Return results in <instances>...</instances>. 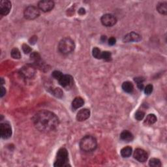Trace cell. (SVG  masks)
Here are the masks:
<instances>
[{
  "label": "cell",
  "mask_w": 167,
  "mask_h": 167,
  "mask_svg": "<svg viewBox=\"0 0 167 167\" xmlns=\"http://www.w3.org/2000/svg\"><path fill=\"white\" fill-rule=\"evenodd\" d=\"M35 127L41 132L53 131L59 125V119L55 114L48 110H41L33 117Z\"/></svg>",
  "instance_id": "1"
},
{
  "label": "cell",
  "mask_w": 167,
  "mask_h": 167,
  "mask_svg": "<svg viewBox=\"0 0 167 167\" xmlns=\"http://www.w3.org/2000/svg\"><path fill=\"white\" fill-rule=\"evenodd\" d=\"M97 146V140L92 136L87 135L82 138L80 142V148L82 151L89 152L96 149Z\"/></svg>",
  "instance_id": "2"
},
{
  "label": "cell",
  "mask_w": 167,
  "mask_h": 167,
  "mask_svg": "<svg viewBox=\"0 0 167 167\" xmlns=\"http://www.w3.org/2000/svg\"><path fill=\"white\" fill-rule=\"evenodd\" d=\"M75 42L69 37L63 38L59 42L58 48L60 52L63 54H68L72 52L75 49Z\"/></svg>",
  "instance_id": "3"
},
{
  "label": "cell",
  "mask_w": 167,
  "mask_h": 167,
  "mask_svg": "<svg viewBox=\"0 0 167 167\" xmlns=\"http://www.w3.org/2000/svg\"><path fill=\"white\" fill-rule=\"evenodd\" d=\"M68 151L65 148L59 150L56 155V158L54 163V166L61 167L68 166Z\"/></svg>",
  "instance_id": "4"
},
{
  "label": "cell",
  "mask_w": 167,
  "mask_h": 167,
  "mask_svg": "<svg viewBox=\"0 0 167 167\" xmlns=\"http://www.w3.org/2000/svg\"><path fill=\"white\" fill-rule=\"evenodd\" d=\"M24 17L26 19L28 20H33L37 18L39 14V9L35 7V6L30 5L27 7L25 10H24Z\"/></svg>",
  "instance_id": "5"
},
{
  "label": "cell",
  "mask_w": 167,
  "mask_h": 167,
  "mask_svg": "<svg viewBox=\"0 0 167 167\" xmlns=\"http://www.w3.org/2000/svg\"><path fill=\"white\" fill-rule=\"evenodd\" d=\"M101 21L103 25L107 27H112L115 25L117 19L114 15L111 14H104L101 18Z\"/></svg>",
  "instance_id": "6"
},
{
  "label": "cell",
  "mask_w": 167,
  "mask_h": 167,
  "mask_svg": "<svg viewBox=\"0 0 167 167\" xmlns=\"http://www.w3.org/2000/svg\"><path fill=\"white\" fill-rule=\"evenodd\" d=\"M0 132H1V138L7 139L10 138L12 135V129L11 125L8 123H1L0 126Z\"/></svg>",
  "instance_id": "7"
},
{
  "label": "cell",
  "mask_w": 167,
  "mask_h": 167,
  "mask_svg": "<svg viewBox=\"0 0 167 167\" xmlns=\"http://www.w3.org/2000/svg\"><path fill=\"white\" fill-rule=\"evenodd\" d=\"M54 7V2L50 0H43L39 2L38 7L43 12L50 11Z\"/></svg>",
  "instance_id": "8"
},
{
  "label": "cell",
  "mask_w": 167,
  "mask_h": 167,
  "mask_svg": "<svg viewBox=\"0 0 167 167\" xmlns=\"http://www.w3.org/2000/svg\"><path fill=\"white\" fill-rule=\"evenodd\" d=\"M133 157L138 161L144 163L146 161V160L148 159V153L145 150L140 149V148H138L134 151Z\"/></svg>",
  "instance_id": "9"
},
{
  "label": "cell",
  "mask_w": 167,
  "mask_h": 167,
  "mask_svg": "<svg viewBox=\"0 0 167 167\" xmlns=\"http://www.w3.org/2000/svg\"><path fill=\"white\" fill-rule=\"evenodd\" d=\"M11 9V3L9 0H2L0 1V14L3 16L7 15Z\"/></svg>",
  "instance_id": "10"
},
{
  "label": "cell",
  "mask_w": 167,
  "mask_h": 167,
  "mask_svg": "<svg viewBox=\"0 0 167 167\" xmlns=\"http://www.w3.org/2000/svg\"><path fill=\"white\" fill-rule=\"evenodd\" d=\"M60 84L63 88L71 87L73 84V77L68 75H63L58 80Z\"/></svg>",
  "instance_id": "11"
},
{
  "label": "cell",
  "mask_w": 167,
  "mask_h": 167,
  "mask_svg": "<svg viewBox=\"0 0 167 167\" xmlns=\"http://www.w3.org/2000/svg\"><path fill=\"white\" fill-rule=\"evenodd\" d=\"M142 37L139 34L135 32H131L123 37V41L124 42H139L141 40Z\"/></svg>",
  "instance_id": "12"
},
{
  "label": "cell",
  "mask_w": 167,
  "mask_h": 167,
  "mask_svg": "<svg viewBox=\"0 0 167 167\" xmlns=\"http://www.w3.org/2000/svg\"><path fill=\"white\" fill-rule=\"evenodd\" d=\"M90 116V111L87 109H84L80 110L79 112L77 113L76 119L78 122H84L89 118Z\"/></svg>",
  "instance_id": "13"
},
{
  "label": "cell",
  "mask_w": 167,
  "mask_h": 167,
  "mask_svg": "<svg viewBox=\"0 0 167 167\" xmlns=\"http://www.w3.org/2000/svg\"><path fill=\"white\" fill-rule=\"evenodd\" d=\"M21 74L24 77L26 78H32V77L35 75V69H33V67H30V66H26L22 67V69L20 71Z\"/></svg>",
  "instance_id": "14"
},
{
  "label": "cell",
  "mask_w": 167,
  "mask_h": 167,
  "mask_svg": "<svg viewBox=\"0 0 167 167\" xmlns=\"http://www.w3.org/2000/svg\"><path fill=\"white\" fill-rule=\"evenodd\" d=\"M120 138L124 141L131 142L133 140V135L131 132L128 131H123L120 135Z\"/></svg>",
  "instance_id": "15"
},
{
  "label": "cell",
  "mask_w": 167,
  "mask_h": 167,
  "mask_svg": "<svg viewBox=\"0 0 167 167\" xmlns=\"http://www.w3.org/2000/svg\"><path fill=\"white\" fill-rule=\"evenodd\" d=\"M84 103V102L83 99L80 97H76L75 99L73 100L72 103V107L74 109H77L82 107Z\"/></svg>",
  "instance_id": "16"
},
{
  "label": "cell",
  "mask_w": 167,
  "mask_h": 167,
  "mask_svg": "<svg viewBox=\"0 0 167 167\" xmlns=\"http://www.w3.org/2000/svg\"><path fill=\"white\" fill-rule=\"evenodd\" d=\"M157 10L159 13L166 15L167 13V4L166 2H161L157 6Z\"/></svg>",
  "instance_id": "17"
},
{
  "label": "cell",
  "mask_w": 167,
  "mask_h": 167,
  "mask_svg": "<svg viewBox=\"0 0 167 167\" xmlns=\"http://www.w3.org/2000/svg\"><path fill=\"white\" fill-rule=\"evenodd\" d=\"M122 89L125 92L132 93L134 89V86L133 84H132L131 82L127 81L123 83Z\"/></svg>",
  "instance_id": "18"
},
{
  "label": "cell",
  "mask_w": 167,
  "mask_h": 167,
  "mask_svg": "<svg viewBox=\"0 0 167 167\" xmlns=\"http://www.w3.org/2000/svg\"><path fill=\"white\" fill-rule=\"evenodd\" d=\"M157 122V117L155 115H154L153 114H150L148 115L146 119L144 121V124L146 125H153Z\"/></svg>",
  "instance_id": "19"
},
{
  "label": "cell",
  "mask_w": 167,
  "mask_h": 167,
  "mask_svg": "<svg viewBox=\"0 0 167 167\" xmlns=\"http://www.w3.org/2000/svg\"><path fill=\"white\" fill-rule=\"evenodd\" d=\"M132 150L131 147L127 146L121 150V155L123 157H129L131 155Z\"/></svg>",
  "instance_id": "20"
},
{
  "label": "cell",
  "mask_w": 167,
  "mask_h": 167,
  "mask_svg": "<svg viewBox=\"0 0 167 167\" xmlns=\"http://www.w3.org/2000/svg\"><path fill=\"white\" fill-rule=\"evenodd\" d=\"M149 165L153 167H159L161 166V161L159 159L153 158L150 160Z\"/></svg>",
  "instance_id": "21"
},
{
  "label": "cell",
  "mask_w": 167,
  "mask_h": 167,
  "mask_svg": "<svg viewBox=\"0 0 167 167\" xmlns=\"http://www.w3.org/2000/svg\"><path fill=\"white\" fill-rule=\"evenodd\" d=\"M11 56L14 59H20L21 58L20 52L18 48H14L11 50Z\"/></svg>",
  "instance_id": "22"
},
{
  "label": "cell",
  "mask_w": 167,
  "mask_h": 167,
  "mask_svg": "<svg viewBox=\"0 0 167 167\" xmlns=\"http://www.w3.org/2000/svg\"><path fill=\"white\" fill-rule=\"evenodd\" d=\"M92 54H93V55H94V58H97V59H101L102 52L101 51L100 49H99L98 48L95 47V48L93 49Z\"/></svg>",
  "instance_id": "23"
},
{
  "label": "cell",
  "mask_w": 167,
  "mask_h": 167,
  "mask_svg": "<svg viewBox=\"0 0 167 167\" xmlns=\"http://www.w3.org/2000/svg\"><path fill=\"white\" fill-rule=\"evenodd\" d=\"M111 57H112V54H111L110 52L109 51L102 52L101 59H103V60H106V61H109L110 60Z\"/></svg>",
  "instance_id": "24"
},
{
  "label": "cell",
  "mask_w": 167,
  "mask_h": 167,
  "mask_svg": "<svg viewBox=\"0 0 167 167\" xmlns=\"http://www.w3.org/2000/svg\"><path fill=\"white\" fill-rule=\"evenodd\" d=\"M144 116H145L144 112H143V111L142 110H138L135 114V118L137 119L138 121H140V120L143 119Z\"/></svg>",
  "instance_id": "25"
},
{
  "label": "cell",
  "mask_w": 167,
  "mask_h": 167,
  "mask_svg": "<svg viewBox=\"0 0 167 167\" xmlns=\"http://www.w3.org/2000/svg\"><path fill=\"white\" fill-rule=\"evenodd\" d=\"M135 81L137 82V86L138 88L140 89H143L144 88V84H143V82H144V79L142 78H135Z\"/></svg>",
  "instance_id": "26"
},
{
  "label": "cell",
  "mask_w": 167,
  "mask_h": 167,
  "mask_svg": "<svg viewBox=\"0 0 167 167\" xmlns=\"http://www.w3.org/2000/svg\"><path fill=\"white\" fill-rule=\"evenodd\" d=\"M52 93H53V94L55 95V96L60 98L62 97L63 94L62 90H61L60 88H55L53 91H52Z\"/></svg>",
  "instance_id": "27"
},
{
  "label": "cell",
  "mask_w": 167,
  "mask_h": 167,
  "mask_svg": "<svg viewBox=\"0 0 167 167\" xmlns=\"http://www.w3.org/2000/svg\"><path fill=\"white\" fill-rule=\"evenodd\" d=\"M62 75H63V74L61 73L60 71H55L53 73H52V76H53L55 79H56L58 80H60V78L61 76H62Z\"/></svg>",
  "instance_id": "28"
},
{
  "label": "cell",
  "mask_w": 167,
  "mask_h": 167,
  "mask_svg": "<svg viewBox=\"0 0 167 167\" xmlns=\"http://www.w3.org/2000/svg\"><path fill=\"white\" fill-rule=\"evenodd\" d=\"M153 86L151 84H148L146 86V88H144V92L145 94L147 95H150L151 92L153 91Z\"/></svg>",
  "instance_id": "29"
},
{
  "label": "cell",
  "mask_w": 167,
  "mask_h": 167,
  "mask_svg": "<svg viewBox=\"0 0 167 167\" xmlns=\"http://www.w3.org/2000/svg\"><path fill=\"white\" fill-rule=\"evenodd\" d=\"M22 50L25 54H29L32 52V48H31L28 45L26 44H24L22 45Z\"/></svg>",
  "instance_id": "30"
},
{
  "label": "cell",
  "mask_w": 167,
  "mask_h": 167,
  "mask_svg": "<svg viewBox=\"0 0 167 167\" xmlns=\"http://www.w3.org/2000/svg\"><path fill=\"white\" fill-rule=\"evenodd\" d=\"M116 40L114 37H110L109 39V45H111V46H113L116 44Z\"/></svg>",
  "instance_id": "31"
},
{
  "label": "cell",
  "mask_w": 167,
  "mask_h": 167,
  "mask_svg": "<svg viewBox=\"0 0 167 167\" xmlns=\"http://www.w3.org/2000/svg\"><path fill=\"white\" fill-rule=\"evenodd\" d=\"M78 13L80 14V15H84V14H85L86 13V10L84 8H80L79 9V11H78Z\"/></svg>",
  "instance_id": "32"
},
{
  "label": "cell",
  "mask_w": 167,
  "mask_h": 167,
  "mask_svg": "<svg viewBox=\"0 0 167 167\" xmlns=\"http://www.w3.org/2000/svg\"><path fill=\"white\" fill-rule=\"evenodd\" d=\"M5 89L4 87H1V97H4V95L5 94Z\"/></svg>",
  "instance_id": "33"
},
{
  "label": "cell",
  "mask_w": 167,
  "mask_h": 167,
  "mask_svg": "<svg viewBox=\"0 0 167 167\" xmlns=\"http://www.w3.org/2000/svg\"><path fill=\"white\" fill-rule=\"evenodd\" d=\"M106 40H107V37L106 36H102L101 37V41H102L104 42V41H106Z\"/></svg>",
  "instance_id": "34"
},
{
  "label": "cell",
  "mask_w": 167,
  "mask_h": 167,
  "mask_svg": "<svg viewBox=\"0 0 167 167\" xmlns=\"http://www.w3.org/2000/svg\"><path fill=\"white\" fill-rule=\"evenodd\" d=\"M4 84V79L1 78V84Z\"/></svg>",
  "instance_id": "35"
}]
</instances>
